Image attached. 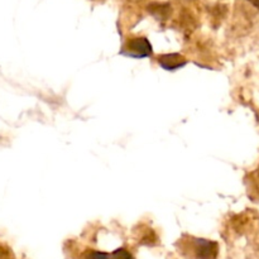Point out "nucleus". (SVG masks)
I'll return each mask as SVG.
<instances>
[{
    "label": "nucleus",
    "mask_w": 259,
    "mask_h": 259,
    "mask_svg": "<svg viewBox=\"0 0 259 259\" xmlns=\"http://www.w3.org/2000/svg\"><path fill=\"white\" fill-rule=\"evenodd\" d=\"M187 247H182V253L190 250V254L196 259H217L219 254V244L214 240L192 238Z\"/></svg>",
    "instance_id": "f257e3e1"
},
{
    "label": "nucleus",
    "mask_w": 259,
    "mask_h": 259,
    "mask_svg": "<svg viewBox=\"0 0 259 259\" xmlns=\"http://www.w3.org/2000/svg\"><path fill=\"white\" fill-rule=\"evenodd\" d=\"M153 50H152V45L146 37H136L129 39L128 42L124 45L121 53L128 57L134 58H144L149 57L152 55Z\"/></svg>",
    "instance_id": "f03ea898"
},
{
    "label": "nucleus",
    "mask_w": 259,
    "mask_h": 259,
    "mask_svg": "<svg viewBox=\"0 0 259 259\" xmlns=\"http://www.w3.org/2000/svg\"><path fill=\"white\" fill-rule=\"evenodd\" d=\"M158 63L162 68L167 71H176L179 68L184 67L187 63V60L184 56L179 53H167L158 57Z\"/></svg>",
    "instance_id": "7ed1b4c3"
},
{
    "label": "nucleus",
    "mask_w": 259,
    "mask_h": 259,
    "mask_svg": "<svg viewBox=\"0 0 259 259\" xmlns=\"http://www.w3.org/2000/svg\"><path fill=\"white\" fill-rule=\"evenodd\" d=\"M147 10L157 20H167L172 13V7L169 3L153 2L147 7Z\"/></svg>",
    "instance_id": "20e7f679"
},
{
    "label": "nucleus",
    "mask_w": 259,
    "mask_h": 259,
    "mask_svg": "<svg viewBox=\"0 0 259 259\" xmlns=\"http://www.w3.org/2000/svg\"><path fill=\"white\" fill-rule=\"evenodd\" d=\"M156 242H157L156 233H154L152 229H147L146 232L142 234L141 242L139 243H142V244H147V245H154L156 244Z\"/></svg>",
    "instance_id": "39448f33"
},
{
    "label": "nucleus",
    "mask_w": 259,
    "mask_h": 259,
    "mask_svg": "<svg viewBox=\"0 0 259 259\" xmlns=\"http://www.w3.org/2000/svg\"><path fill=\"white\" fill-rule=\"evenodd\" d=\"M110 259H134L132 253L125 248H119L110 254Z\"/></svg>",
    "instance_id": "423d86ee"
},
{
    "label": "nucleus",
    "mask_w": 259,
    "mask_h": 259,
    "mask_svg": "<svg viewBox=\"0 0 259 259\" xmlns=\"http://www.w3.org/2000/svg\"><path fill=\"white\" fill-rule=\"evenodd\" d=\"M85 259H110V255L98 250H90L85 254Z\"/></svg>",
    "instance_id": "0eeeda50"
},
{
    "label": "nucleus",
    "mask_w": 259,
    "mask_h": 259,
    "mask_svg": "<svg viewBox=\"0 0 259 259\" xmlns=\"http://www.w3.org/2000/svg\"><path fill=\"white\" fill-rule=\"evenodd\" d=\"M132 2H142V0H132Z\"/></svg>",
    "instance_id": "6e6552de"
}]
</instances>
